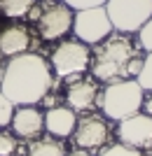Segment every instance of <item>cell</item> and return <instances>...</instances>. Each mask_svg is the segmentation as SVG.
Returning <instances> with one entry per match:
<instances>
[{
	"label": "cell",
	"mask_w": 152,
	"mask_h": 156,
	"mask_svg": "<svg viewBox=\"0 0 152 156\" xmlns=\"http://www.w3.org/2000/svg\"><path fill=\"white\" fill-rule=\"evenodd\" d=\"M54 72L40 54H19L7 61L0 72V91L17 107L40 105V100L52 91Z\"/></svg>",
	"instance_id": "6da1fadb"
},
{
	"label": "cell",
	"mask_w": 152,
	"mask_h": 156,
	"mask_svg": "<svg viewBox=\"0 0 152 156\" xmlns=\"http://www.w3.org/2000/svg\"><path fill=\"white\" fill-rule=\"evenodd\" d=\"M91 75L98 82H117V79L138 77L143 58L138 56V47L126 35H108L91 54Z\"/></svg>",
	"instance_id": "7a4b0ae2"
},
{
	"label": "cell",
	"mask_w": 152,
	"mask_h": 156,
	"mask_svg": "<svg viewBox=\"0 0 152 156\" xmlns=\"http://www.w3.org/2000/svg\"><path fill=\"white\" fill-rule=\"evenodd\" d=\"M143 98H145V91L140 89L136 79H117V82H110L106 89H101L98 105L108 119L122 121L140 112Z\"/></svg>",
	"instance_id": "3957f363"
},
{
	"label": "cell",
	"mask_w": 152,
	"mask_h": 156,
	"mask_svg": "<svg viewBox=\"0 0 152 156\" xmlns=\"http://www.w3.org/2000/svg\"><path fill=\"white\" fill-rule=\"evenodd\" d=\"M89 63H91V51L80 40H66V42H61L52 51V58H49V65H52V70L56 72L59 79L80 77L82 72L89 70Z\"/></svg>",
	"instance_id": "277c9868"
},
{
	"label": "cell",
	"mask_w": 152,
	"mask_h": 156,
	"mask_svg": "<svg viewBox=\"0 0 152 156\" xmlns=\"http://www.w3.org/2000/svg\"><path fill=\"white\" fill-rule=\"evenodd\" d=\"M106 12L113 28L119 33H136L152 16V0H108Z\"/></svg>",
	"instance_id": "5b68a950"
},
{
	"label": "cell",
	"mask_w": 152,
	"mask_h": 156,
	"mask_svg": "<svg viewBox=\"0 0 152 156\" xmlns=\"http://www.w3.org/2000/svg\"><path fill=\"white\" fill-rule=\"evenodd\" d=\"M73 30L80 42L98 44L113 33V23H110V16H108L106 7H87V9H77L75 12Z\"/></svg>",
	"instance_id": "8992f818"
},
{
	"label": "cell",
	"mask_w": 152,
	"mask_h": 156,
	"mask_svg": "<svg viewBox=\"0 0 152 156\" xmlns=\"http://www.w3.org/2000/svg\"><path fill=\"white\" fill-rule=\"evenodd\" d=\"M70 137H73V147L82 151H101L110 140V126L98 114H87L77 119Z\"/></svg>",
	"instance_id": "52a82bcc"
},
{
	"label": "cell",
	"mask_w": 152,
	"mask_h": 156,
	"mask_svg": "<svg viewBox=\"0 0 152 156\" xmlns=\"http://www.w3.org/2000/svg\"><path fill=\"white\" fill-rule=\"evenodd\" d=\"M73 16L70 7L63 2V5H54V2H47L45 7H40L38 14V30L42 40H59L63 37L66 33L73 30Z\"/></svg>",
	"instance_id": "ba28073f"
},
{
	"label": "cell",
	"mask_w": 152,
	"mask_h": 156,
	"mask_svg": "<svg viewBox=\"0 0 152 156\" xmlns=\"http://www.w3.org/2000/svg\"><path fill=\"white\" fill-rule=\"evenodd\" d=\"M117 137L122 144H129L136 149L152 147V117L145 112H136L131 117L122 119L117 126Z\"/></svg>",
	"instance_id": "9c48e42d"
},
{
	"label": "cell",
	"mask_w": 152,
	"mask_h": 156,
	"mask_svg": "<svg viewBox=\"0 0 152 156\" xmlns=\"http://www.w3.org/2000/svg\"><path fill=\"white\" fill-rule=\"evenodd\" d=\"M12 133L21 140H38L40 133L45 130V114L35 105H21L12 114Z\"/></svg>",
	"instance_id": "30bf717a"
},
{
	"label": "cell",
	"mask_w": 152,
	"mask_h": 156,
	"mask_svg": "<svg viewBox=\"0 0 152 156\" xmlns=\"http://www.w3.org/2000/svg\"><path fill=\"white\" fill-rule=\"evenodd\" d=\"M101 89L91 79H70L66 91V103L73 112H89L98 103Z\"/></svg>",
	"instance_id": "8fae6325"
},
{
	"label": "cell",
	"mask_w": 152,
	"mask_h": 156,
	"mask_svg": "<svg viewBox=\"0 0 152 156\" xmlns=\"http://www.w3.org/2000/svg\"><path fill=\"white\" fill-rule=\"evenodd\" d=\"M31 30L21 23H14V26H7L0 30V54L12 58V56H19V54H26L31 49Z\"/></svg>",
	"instance_id": "7c38bea8"
},
{
	"label": "cell",
	"mask_w": 152,
	"mask_h": 156,
	"mask_svg": "<svg viewBox=\"0 0 152 156\" xmlns=\"http://www.w3.org/2000/svg\"><path fill=\"white\" fill-rule=\"evenodd\" d=\"M75 124H77V117H75V112L70 107H52V110L45 112V130L49 133L52 137H70L75 130Z\"/></svg>",
	"instance_id": "4fadbf2b"
},
{
	"label": "cell",
	"mask_w": 152,
	"mask_h": 156,
	"mask_svg": "<svg viewBox=\"0 0 152 156\" xmlns=\"http://www.w3.org/2000/svg\"><path fill=\"white\" fill-rule=\"evenodd\" d=\"M26 156H66V144L59 142V137H38L31 142Z\"/></svg>",
	"instance_id": "5bb4252c"
},
{
	"label": "cell",
	"mask_w": 152,
	"mask_h": 156,
	"mask_svg": "<svg viewBox=\"0 0 152 156\" xmlns=\"http://www.w3.org/2000/svg\"><path fill=\"white\" fill-rule=\"evenodd\" d=\"M33 5L35 0H0V14L7 19H21V16H28Z\"/></svg>",
	"instance_id": "9a60e30c"
},
{
	"label": "cell",
	"mask_w": 152,
	"mask_h": 156,
	"mask_svg": "<svg viewBox=\"0 0 152 156\" xmlns=\"http://www.w3.org/2000/svg\"><path fill=\"white\" fill-rule=\"evenodd\" d=\"M98 156H145L140 149L136 147H129V144H110V147H103L98 151Z\"/></svg>",
	"instance_id": "2e32d148"
},
{
	"label": "cell",
	"mask_w": 152,
	"mask_h": 156,
	"mask_svg": "<svg viewBox=\"0 0 152 156\" xmlns=\"http://www.w3.org/2000/svg\"><path fill=\"white\" fill-rule=\"evenodd\" d=\"M136 82L140 84V89H143V91H152V51L143 58V68H140Z\"/></svg>",
	"instance_id": "e0dca14e"
},
{
	"label": "cell",
	"mask_w": 152,
	"mask_h": 156,
	"mask_svg": "<svg viewBox=\"0 0 152 156\" xmlns=\"http://www.w3.org/2000/svg\"><path fill=\"white\" fill-rule=\"evenodd\" d=\"M17 149H19L17 135L0 128V156H14V151H17Z\"/></svg>",
	"instance_id": "ac0fdd59"
},
{
	"label": "cell",
	"mask_w": 152,
	"mask_h": 156,
	"mask_svg": "<svg viewBox=\"0 0 152 156\" xmlns=\"http://www.w3.org/2000/svg\"><path fill=\"white\" fill-rule=\"evenodd\" d=\"M14 107H17V105H14L12 100L5 96V93L0 91V128L9 126V121H12V114H14Z\"/></svg>",
	"instance_id": "d6986e66"
},
{
	"label": "cell",
	"mask_w": 152,
	"mask_h": 156,
	"mask_svg": "<svg viewBox=\"0 0 152 156\" xmlns=\"http://www.w3.org/2000/svg\"><path fill=\"white\" fill-rule=\"evenodd\" d=\"M138 42H140V47L145 49V51H152V16L140 26V30H138Z\"/></svg>",
	"instance_id": "ffe728a7"
},
{
	"label": "cell",
	"mask_w": 152,
	"mask_h": 156,
	"mask_svg": "<svg viewBox=\"0 0 152 156\" xmlns=\"http://www.w3.org/2000/svg\"><path fill=\"white\" fill-rule=\"evenodd\" d=\"M70 9H87V7H103L108 2V0H63Z\"/></svg>",
	"instance_id": "44dd1931"
},
{
	"label": "cell",
	"mask_w": 152,
	"mask_h": 156,
	"mask_svg": "<svg viewBox=\"0 0 152 156\" xmlns=\"http://www.w3.org/2000/svg\"><path fill=\"white\" fill-rule=\"evenodd\" d=\"M140 110L152 117V91H150V96H147V98H143V107H140Z\"/></svg>",
	"instance_id": "7402d4cb"
},
{
	"label": "cell",
	"mask_w": 152,
	"mask_h": 156,
	"mask_svg": "<svg viewBox=\"0 0 152 156\" xmlns=\"http://www.w3.org/2000/svg\"><path fill=\"white\" fill-rule=\"evenodd\" d=\"M66 156H91L89 151H82V149H75V151H70V154H66Z\"/></svg>",
	"instance_id": "603a6c76"
},
{
	"label": "cell",
	"mask_w": 152,
	"mask_h": 156,
	"mask_svg": "<svg viewBox=\"0 0 152 156\" xmlns=\"http://www.w3.org/2000/svg\"><path fill=\"white\" fill-rule=\"evenodd\" d=\"M45 2H52V0H45Z\"/></svg>",
	"instance_id": "cb8c5ba5"
},
{
	"label": "cell",
	"mask_w": 152,
	"mask_h": 156,
	"mask_svg": "<svg viewBox=\"0 0 152 156\" xmlns=\"http://www.w3.org/2000/svg\"><path fill=\"white\" fill-rule=\"evenodd\" d=\"M0 56H2V54H0ZM0 72H2V68H0Z\"/></svg>",
	"instance_id": "d4e9b609"
},
{
	"label": "cell",
	"mask_w": 152,
	"mask_h": 156,
	"mask_svg": "<svg viewBox=\"0 0 152 156\" xmlns=\"http://www.w3.org/2000/svg\"><path fill=\"white\" fill-rule=\"evenodd\" d=\"M150 156H152V151H150Z\"/></svg>",
	"instance_id": "484cf974"
}]
</instances>
